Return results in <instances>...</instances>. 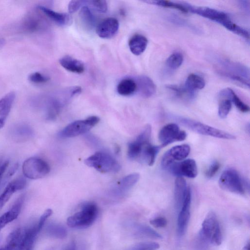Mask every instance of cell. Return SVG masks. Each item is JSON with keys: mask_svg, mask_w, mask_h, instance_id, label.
<instances>
[{"mask_svg": "<svg viewBox=\"0 0 250 250\" xmlns=\"http://www.w3.org/2000/svg\"><path fill=\"white\" fill-rule=\"evenodd\" d=\"M217 64L220 74L243 86L249 87L250 73L246 66L222 58L218 59Z\"/></svg>", "mask_w": 250, "mask_h": 250, "instance_id": "1", "label": "cell"}, {"mask_svg": "<svg viewBox=\"0 0 250 250\" xmlns=\"http://www.w3.org/2000/svg\"><path fill=\"white\" fill-rule=\"evenodd\" d=\"M98 213L96 205L93 203L84 204L80 211L67 218V225L71 228L82 229L91 226Z\"/></svg>", "mask_w": 250, "mask_h": 250, "instance_id": "2", "label": "cell"}, {"mask_svg": "<svg viewBox=\"0 0 250 250\" xmlns=\"http://www.w3.org/2000/svg\"><path fill=\"white\" fill-rule=\"evenodd\" d=\"M84 163L101 173L117 172L121 168L119 163L112 155L102 151L88 157L84 160Z\"/></svg>", "mask_w": 250, "mask_h": 250, "instance_id": "3", "label": "cell"}, {"mask_svg": "<svg viewBox=\"0 0 250 250\" xmlns=\"http://www.w3.org/2000/svg\"><path fill=\"white\" fill-rule=\"evenodd\" d=\"M201 237L215 246L221 244L222 240L220 227L215 213L209 212L204 219L201 230Z\"/></svg>", "mask_w": 250, "mask_h": 250, "instance_id": "4", "label": "cell"}, {"mask_svg": "<svg viewBox=\"0 0 250 250\" xmlns=\"http://www.w3.org/2000/svg\"><path fill=\"white\" fill-rule=\"evenodd\" d=\"M176 120L187 128L202 135L224 139H235L232 134L192 119L178 117Z\"/></svg>", "mask_w": 250, "mask_h": 250, "instance_id": "5", "label": "cell"}, {"mask_svg": "<svg viewBox=\"0 0 250 250\" xmlns=\"http://www.w3.org/2000/svg\"><path fill=\"white\" fill-rule=\"evenodd\" d=\"M219 184L225 190L239 194L245 193L244 181L234 169L229 168L224 171L220 177Z\"/></svg>", "mask_w": 250, "mask_h": 250, "instance_id": "6", "label": "cell"}, {"mask_svg": "<svg viewBox=\"0 0 250 250\" xmlns=\"http://www.w3.org/2000/svg\"><path fill=\"white\" fill-rule=\"evenodd\" d=\"M24 175L30 179L42 178L47 175L50 167L44 160L39 157H30L25 160L22 165Z\"/></svg>", "mask_w": 250, "mask_h": 250, "instance_id": "7", "label": "cell"}, {"mask_svg": "<svg viewBox=\"0 0 250 250\" xmlns=\"http://www.w3.org/2000/svg\"><path fill=\"white\" fill-rule=\"evenodd\" d=\"M100 118L92 116L84 120L75 121L65 126L60 133V136L64 138H72L84 134L96 125Z\"/></svg>", "mask_w": 250, "mask_h": 250, "instance_id": "8", "label": "cell"}, {"mask_svg": "<svg viewBox=\"0 0 250 250\" xmlns=\"http://www.w3.org/2000/svg\"><path fill=\"white\" fill-rule=\"evenodd\" d=\"M187 137L185 131L180 130L179 126L174 123L167 124L160 130L158 138L161 146H166L175 141H182Z\"/></svg>", "mask_w": 250, "mask_h": 250, "instance_id": "9", "label": "cell"}, {"mask_svg": "<svg viewBox=\"0 0 250 250\" xmlns=\"http://www.w3.org/2000/svg\"><path fill=\"white\" fill-rule=\"evenodd\" d=\"M151 133V127L148 125L137 136L136 140L128 144L127 155L130 159H140L144 146L150 142Z\"/></svg>", "mask_w": 250, "mask_h": 250, "instance_id": "10", "label": "cell"}, {"mask_svg": "<svg viewBox=\"0 0 250 250\" xmlns=\"http://www.w3.org/2000/svg\"><path fill=\"white\" fill-rule=\"evenodd\" d=\"M47 219L45 215H42L37 224L25 229L18 250H32L37 236Z\"/></svg>", "mask_w": 250, "mask_h": 250, "instance_id": "11", "label": "cell"}, {"mask_svg": "<svg viewBox=\"0 0 250 250\" xmlns=\"http://www.w3.org/2000/svg\"><path fill=\"white\" fill-rule=\"evenodd\" d=\"M172 174L177 177L183 176L189 178H195L198 174L196 162L188 159L180 162H174L168 168Z\"/></svg>", "mask_w": 250, "mask_h": 250, "instance_id": "12", "label": "cell"}, {"mask_svg": "<svg viewBox=\"0 0 250 250\" xmlns=\"http://www.w3.org/2000/svg\"><path fill=\"white\" fill-rule=\"evenodd\" d=\"M190 148L189 145L184 144L175 146L163 155L161 165L164 168H168L175 162V161H181L185 159L190 153Z\"/></svg>", "mask_w": 250, "mask_h": 250, "instance_id": "13", "label": "cell"}, {"mask_svg": "<svg viewBox=\"0 0 250 250\" xmlns=\"http://www.w3.org/2000/svg\"><path fill=\"white\" fill-rule=\"evenodd\" d=\"M191 200V190L188 187L178 216L177 230L180 236L183 235L187 229L190 218Z\"/></svg>", "mask_w": 250, "mask_h": 250, "instance_id": "14", "label": "cell"}, {"mask_svg": "<svg viewBox=\"0 0 250 250\" xmlns=\"http://www.w3.org/2000/svg\"><path fill=\"white\" fill-rule=\"evenodd\" d=\"M188 11L221 24L229 18L225 12L208 7L192 6L185 4Z\"/></svg>", "mask_w": 250, "mask_h": 250, "instance_id": "15", "label": "cell"}, {"mask_svg": "<svg viewBox=\"0 0 250 250\" xmlns=\"http://www.w3.org/2000/svg\"><path fill=\"white\" fill-rule=\"evenodd\" d=\"M119 27L118 21L114 18H108L103 21L96 28V33L103 39L113 37L118 32Z\"/></svg>", "mask_w": 250, "mask_h": 250, "instance_id": "16", "label": "cell"}, {"mask_svg": "<svg viewBox=\"0 0 250 250\" xmlns=\"http://www.w3.org/2000/svg\"><path fill=\"white\" fill-rule=\"evenodd\" d=\"M24 200L21 195L15 201L11 208L0 216V231L19 215Z\"/></svg>", "mask_w": 250, "mask_h": 250, "instance_id": "17", "label": "cell"}, {"mask_svg": "<svg viewBox=\"0 0 250 250\" xmlns=\"http://www.w3.org/2000/svg\"><path fill=\"white\" fill-rule=\"evenodd\" d=\"M26 184V180L22 177L15 179L9 183L0 195V209L6 204L15 192L23 189Z\"/></svg>", "mask_w": 250, "mask_h": 250, "instance_id": "18", "label": "cell"}, {"mask_svg": "<svg viewBox=\"0 0 250 250\" xmlns=\"http://www.w3.org/2000/svg\"><path fill=\"white\" fill-rule=\"evenodd\" d=\"M135 82L137 85V90L142 96L149 98L155 93L156 85L153 81L148 77L145 75L139 76Z\"/></svg>", "mask_w": 250, "mask_h": 250, "instance_id": "19", "label": "cell"}, {"mask_svg": "<svg viewBox=\"0 0 250 250\" xmlns=\"http://www.w3.org/2000/svg\"><path fill=\"white\" fill-rule=\"evenodd\" d=\"M39 8L49 18L61 26H69L72 22V17L69 14L56 12L43 6H39Z\"/></svg>", "mask_w": 250, "mask_h": 250, "instance_id": "20", "label": "cell"}, {"mask_svg": "<svg viewBox=\"0 0 250 250\" xmlns=\"http://www.w3.org/2000/svg\"><path fill=\"white\" fill-rule=\"evenodd\" d=\"M10 135L15 141L23 142L31 138L34 135V131L30 125L20 124L12 128Z\"/></svg>", "mask_w": 250, "mask_h": 250, "instance_id": "21", "label": "cell"}, {"mask_svg": "<svg viewBox=\"0 0 250 250\" xmlns=\"http://www.w3.org/2000/svg\"><path fill=\"white\" fill-rule=\"evenodd\" d=\"M15 99V92L11 91L0 99V129L4 125Z\"/></svg>", "mask_w": 250, "mask_h": 250, "instance_id": "22", "label": "cell"}, {"mask_svg": "<svg viewBox=\"0 0 250 250\" xmlns=\"http://www.w3.org/2000/svg\"><path fill=\"white\" fill-rule=\"evenodd\" d=\"M188 187L182 177H177L174 184V200L177 209H180Z\"/></svg>", "mask_w": 250, "mask_h": 250, "instance_id": "23", "label": "cell"}, {"mask_svg": "<svg viewBox=\"0 0 250 250\" xmlns=\"http://www.w3.org/2000/svg\"><path fill=\"white\" fill-rule=\"evenodd\" d=\"M24 230L17 228L8 235L6 243L0 248V250H18L24 234Z\"/></svg>", "mask_w": 250, "mask_h": 250, "instance_id": "24", "label": "cell"}, {"mask_svg": "<svg viewBox=\"0 0 250 250\" xmlns=\"http://www.w3.org/2000/svg\"><path fill=\"white\" fill-rule=\"evenodd\" d=\"M60 64L68 71L81 74L84 71V65L80 61L70 56H65L59 60Z\"/></svg>", "mask_w": 250, "mask_h": 250, "instance_id": "25", "label": "cell"}, {"mask_svg": "<svg viewBox=\"0 0 250 250\" xmlns=\"http://www.w3.org/2000/svg\"><path fill=\"white\" fill-rule=\"evenodd\" d=\"M148 44L147 38L141 34H136L129 40L128 46L130 51L135 55L142 54L146 48Z\"/></svg>", "mask_w": 250, "mask_h": 250, "instance_id": "26", "label": "cell"}, {"mask_svg": "<svg viewBox=\"0 0 250 250\" xmlns=\"http://www.w3.org/2000/svg\"><path fill=\"white\" fill-rule=\"evenodd\" d=\"M219 96L229 99L237 108L242 112L246 113L250 111L249 106L245 104L231 88H227L222 90L219 93Z\"/></svg>", "mask_w": 250, "mask_h": 250, "instance_id": "27", "label": "cell"}, {"mask_svg": "<svg viewBox=\"0 0 250 250\" xmlns=\"http://www.w3.org/2000/svg\"><path fill=\"white\" fill-rule=\"evenodd\" d=\"M140 175L137 173L130 174L120 180L115 188L116 194H122L129 189L138 181Z\"/></svg>", "mask_w": 250, "mask_h": 250, "instance_id": "28", "label": "cell"}, {"mask_svg": "<svg viewBox=\"0 0 250 250\" xmlns=\"http://www.w3.org/2000/svg\"><path fill=\"white\" fill-rule=\"evenodd\" d=\"M160 146L151 145L150 143L146 144L143 147L140 159L149 166H152L156 157L160 149Z\"/></svg>", "mask_w": 250, "mask_h": 250, "instance_id": "29", "label": "cell"}, {"mask_svg": "<svg viewBox=\"0 0 250 250\" xmlns=\"http://www.w3.org/2000/svg\"><path fill=\"white\" fill-rule=\"evenodd\" d=\"M166 88L172 92L177 98L184 101H191L195 97V92L187 88L185 86L170 84L166 86Z\"/></svg>", "mask_w": 250, "mask_h": 250, "instance_id": "30", "label": "cell"}, {"mask_svg": "<svg viewBox=\"0 0 250 250\" xmlns=\"http://www.w3.org/2000/svg\"><path fill=\"white\" fill-rule=\"evenodd\" d=\"M137 90L135 81L130 78L123 79L118 83L117 87V92L122 96H129Z\"/></svg>", "mask_w": 250, "mask_h": 250, "instance_id": "31", "label": "cell"}, {"mask_svg": "<svg viewBox=\"0 0 250 250\" xmlns=\"http://www.w3.org/2000/svg\"><path fill=\"white\" fill-rule=\"evenodd\" d=\"M185 86L188 89L195 91L203 89L205 86V81L200 76L191 73L186 79Z\"/></svg>", "mask_w": 250, "mask_h": 250, "instance_id": "32", "label": "cell"}, {"mask_svg": "<svg viewBox=\"0 0 250 250\" xmlns=\"http://www.w3.org/2000/svg\"><path fill=\"white\" fill-rule=\"evenodd\" d=\"M79 16L82 23L85 28L89 30L93 27L95 22L94 17L87 6L84 5L82 7Z\"/></svg>", "mask_w": 250, "mask_h": 250, "instance_id": "33", "label": "cell"}, {"mask_svg": "<svg viewBox=\"0 0 250 250\" xmlns=\"http://www.w3.org/2000/svg\"><path fill=\"white\" fill-rule=\"evenodd\" d=\"M134 227L136 235L151 238L161 239L162 238L161 234L148 226L137 224Z\"/></svg>", "mask_w": 250, "mask_h": 250, "instance_id": "34", "label": "cell"}, {"mask_svg": "<svg viewBox=\"0 0 250 250\" xmlns=\"http://www.w3.org/2000/svg\"><path fill=\"white\" fill-rule=\"evenodd\" d=\"M146 2L163 7L177 9L184 13H187L188 12L185 4L183 5L181 3L169 0L146 1Z\"/></svg>", "mask_w": 250, "mask_h": 250, "instance_id": "35", "label": "cell"}, {"mask_svg": "<svg viewBox=\"0 0 250 250\" xmlns=\"http://www.w3.org/2000/svg\"><path fill=\"white\" fill-rule=\"evenodd\" d=\"M183 56L179 52L171 54L166 60L167 66L171 69L175 70L178 68L182 64Z\"/></svg>", "mask_w": 250, "mask_h": 250, "instance_id": "36", "label": "cell"}, {"mask_svg": "<svg viewBox=\"0 0 250 250\" xmlns=\"http://www.w3.org/2000/svg\"><path fill=\"white\" fill-rule=\"evenodd\" d=\"M48 233L56 238L62 239L67 235V230L62 226L58 224H51L47 229Z\"/></svg>", "mask_w": 250, "mask_h": 250, "instance_id": "37", "label": "cell"}, {"mask_svg": "<svg viewBox=\"0 0 250 250\" xmlns=\"http://www.w3.org/2000/svg\"><path fill=\"white\" fill-rule=\"evenodd\" d=\"M231 108V102L229 99L224 98L221 101L218 107V115L221 118H225Z\"/></svg>", "mask_w": 250, "mask_h": 250, "instance_id": "38", "label": "cell"}, {"mask_svg": "<svg viewBox=\"0 0 250 250\" xmlns=\"http://www.w3.org/2000/svg\"><path fill=\"white\" fill-rule=\"evenodd\" d=\"M90 6L96 11L100 13H105L107 10V4L104 0H95L87 1Z\"/></svg>", "mask_w": 250, "mask_h": 250, "instance_id": "39", "label": "cell"}, {"mask_svg": "<svg viewBox=\"0 0 250 250\" xmlns=\"http://www.w3.org/2000/svg\"><path fill=\"white\" fill-rule=\"evenodd\" d=\"M159 245L155 242H145L138 244L132 250H157Z\"/></svg>", "mask_w": 250, "mask_h": 250, "instance_id": "40", "label": "cell"}, {"mask_svg": "<svg viewBox=\"0 0 250 250\" xmlns=\"http://www.w3.org/2000/svg\"><path fill=\"white\" fill-rule=\"evenodd\" d=\"M28 79L34 83H42L47 82L49 78L39 72H34L30 74Z\"/></svg>", "mask_w": 250, "mask_h": 250, "instance_id": "41", "label": "cell"}, {"mask_svg": "<svg viewBox=\"0 0 250 250\" xmlns=\"http://www.w3.org/2000/svg\"><path fill=\"white\" fill-rule=\"evenodd\" d=\"M220 167L218 162L215 161L212 163L206 171V175L208 178L213 177L218 172Z\"/></svg>", "mask_w": 250, "mask_h": 250, "instance_id": "42", "label": "cell"}, {"mask_svg": "<svg viewBox=\"0 0 250 250\" xmlns=\"http://www.w3.org/2000/svg\"><path fill=\"white\" fill-rule=\"evenodd\" d=\"M85 3V1L71 0L69 2L68 10L70 13H74Z\"/></svg>", "mask_w": 250, "mask_h": 250, "instance_id": "43", "label": "cell"}, {"mask_svg": "<svg viewBox=\"0 0 250 250\" xmlns=\"http://www.w3.org/2000/svg\"><path fill=\"white\" fill-rule=\"evenodd\" d=\"M150 224L157 228H162L167 225V220L163 217H157L150 221Z\"/></svg>", "mask_w": 250, "mask_h": 250, "instance_id": "44", "label": "cell"}, {"mask_svg": "<svg viewBox=\"0 0 250 250\" xmlns=\"http://www.w3.org/2000/svg\"><path fill=\"white\" fill-rule=\"evenodd\" d=\"M169 20L172 22L176 24H178L180 25H182L183 26H186V25H187L188 26V25L187 22L185 21H184L183 19L179 18V17H177L176 16H171L169 17Z\"/></svg>", "mask_w": 250, "mask_h": 250, "instance_id": "45", "label": "cell"}, {"mask_svg": "<svg viewBox=\"0 0 250 250\" xmlns=\"http://www.w3.org/2000/svg\"><path fill=\"white\" fill-rule=\"evenodd\" d=\"M239 4L242 10L249 13L250 12V4L248 0H240L238 1Z\"/></svg>", "mask_w": 250, "mask_h": 250, "instance_id": "46", "label": "cell"}, {"mask_svg": "<svg viewBox=\"0 0 250 250\" xmlns=\"http://www.w3.org/2000/svg\"><path fill=\"white\" fill-rule=\"evenodd\" d=\"M76 250V245L74 241L71 242L70 243L68 244L65 250Z\"/></svg>", "mask_w": 250, "mask_h": 250, "instance_id": "47", "label": "cell"}, {"mask_svg": "<svg viewBox=\"0 0 250 250\" xmlns=\"http://www.w3.org/2000/svg\"><path fill=\"white\" fill-rule=\"evenodd\" d=\"M242 250H250V242H249V241L247 242V243L243 247V248L242 249Z\"/></svg>", "mask_w": 250, "mask_h": 250, "instance_id": "48", "label": "cell"}, {"mask_svg": "<svg viewBox=\"0 0 250 250\" xmlns=\"http://www.w3.org/2000/svg\"><path fill=\"white\" fill-rule=\"evenodd\" d=\"M3 175V173L1 171H0V183L1 181Z\"/></svg>", "mask_w": 250, "mask_h": 250, "instance_id": "49", "label": "cell"}]
</instances>
